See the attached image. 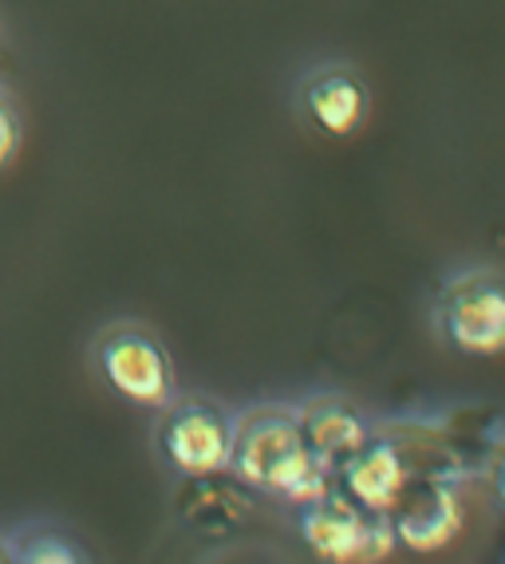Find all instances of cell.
<instances>
[{
	"mask_svg": "<svg viewBox=\"0 0 505 564\" xmlns=\"http://www.w3.org/2000/svg\"><path fill=\"white\" fill-rule=\"evenodd\" d=\"M241 486L261 489L281 501L309 506L327 494V470L312 458L309 438L300 431V414L292 406H253L237 414L234 466Z\"/></svg>",
	"mask_w": 505,
	"mask_h": 564,
	"instance_id": "obj_1",
	"label": "cell"
},
{
	"mask_svg": "<svg viewBox=\"0 0 505 564\" xmlns=\"http://www.w3.org/2000/svg\"><path fill=\"white\" fill-rule=\"evenodd\" d=\"M434 328L459 356H505V276L490 269L450 276L434 301Z\"/></svg>",
	"mask_w": 505,
	"mask_h": 564,
	"instance_id": "obj_2",
	"label": "cell"
},
{
	"mask_svg": "<svg viewBox=\"0 0 505 564\" xmlns=\"http://www.w3.org/2000/svg\"><path fill=\"white\" fill-rule=\"evenodd\" d=\"M237 414L206 399H174L159 423V451L186 481L217 478L234 466Z\"/></svg>",
	"mask_w": 505,
	"mask_h": 564,
	"instance_id": "obj_3",
	"label": "cell"
},
{
	"mask_svg": "<svg viewBox=\"0 0 505 564\" xmlns=\"http://www.w3.org/2000/svg\"><path fill=\"white\" fill-rule=\"evenodd\" d=\"M300 536L304 545L332 564H359L379 561L391 553L395 529L387 513H372L356 498H347L344 489H327L300 513Z\"/></svg>",
	"mask_w": 505,
	"mask_h": 564,
	"instance_id": "obj_4",
	"label": "cell"
},
{
	"mask_svg": "<svg viewBox=\"0 0 505 564\" xmlns=\"http://www.w3.org/2000/svg\"><path fill=\"white\" fill-rule=\"evenodd\" d=\"M99 371L127 403L166 411L174 403V364L170 351L139 324H119L99 339Z\"/></svg>",
	"mask_w": 505,
	"mask_h": 564,
	"instance_id": "obj_5",
	"label": "cell"
},
{
	"mask_svg": "<svg viewBox=\"0 0 505 564\" xmlns=\"http://www.w3.org/2000/svg\"><path fill=\"white\" fill-rule=\"evenodd\" d=\"M395 541L415 553H439L447 549L462 529V501L459 494L442 481H415L402 489L399 501L391 506Z\"/></svg>",
	"mask_w": 505,
	"mask_h": 564,
	"instance_id": "obj_6",
	"label": "cell"
},
{
	"mask_svg": "<svg viewBox=\"0 0 505 564\" xmlns=\"http://www.w3.org/2000/svg\"><path fill=\"white\" fill-rule=\"evenodd\" d=\"M300 107L309 115L316 131L332 134V139H352L367 122L372 111V91H367L364 76L347 64H324L304 76L300 84Z\"/></svg>",
	"mask_w": 505,
	"mask_h": 564,
	"instance_id": "obj_7",
	"label": "cell"
},
{
	"mask_svg": "<svg viewBox=\"0 0 505 564\" xmlns=\"http://www.w3.org/2000/svg\"><path fill=\"white\" fill-rule=\"evenodd\" d=\"M344 478V494L356 498L372 513H391V506L399 501V494L411 486V462L402 458V451L387 438H372L364 451H356L352 458L340 466Z\"/></svg>",
	"mask_w": 505,
	"mask_h": 564,
	"instance_id": "obj_8",
	"label": "cell"
},
{
	"mask_svg": "<svg viewBox=\"0 0 505 564\" xmlns=\"http://www.w3.org/2000/svg\"><path fill=\"white\" fill-rule=\"evenodd\" d=\"M300 431L309 438L312 458L324 466L327 474H336L356 451L372 443V431L344 399H312V403L297 406Z\"/></svg>",
	"mask_w": 505,
	"mask_h": 564,
	"instance_id": "obj_9",
	"label": "cell"
},
{
	"mask_svg": "<svg viewBox=\"0 0 505 564\" xmlns=\"http://www.w3.org/2000/svg\"><path fill=\"white\" fill-rule=\"evenodd\" d=\"M17 561H24V564H75V561H84V553L56 533H32L17 545Z\"/></svg>",
	"mask_w": 505,
	"mask_h": 564,
	"instance_id": "obj_10",
	"label": "cell"
},
{
	"mask_svg": "<svg viewBox=\"0 0 505 564\" xmlns=\"http://www.w3.org/2000/svg\"><path fill=\"white\" fill-rule=\"evenodd\" d=\"M20 151V119L17 107L9 104V95L0 91V170L9 166Z\"/></svg>",
	"mask_w": 505,
	"mask_h": 564,
	"instance_id": "obj_11",
	"label": "cell"
},
{
	"mask_svg": "<svg viewBox=\"0 0 505 564\" xmlns=\"http://www.w3.org/2000/svg\"><path fill=\"white\" fill-rule=\"evenodd\" d=\"M4 561H17V549L4 545V541H0V564H4Z\"/></svg>",
	"mask_w": 505,
	"mask_h": 564,
	"instance_id": "obj_12",
	"label": "cell"
},
{
	"mask_svg": "<svg viewBox=\"0 0 505 564\" xmlns=\"http://www.w3.org/2000/svg\"><path fill=\"white\" fill-rule=\"evenodd\" d=\"M497 489H502V498H505V462H502V474H497Z\"/></svg>",
	"mask_w": 505,
	"mask_h": 564,
	"instance_id": "obj_13",
	"label": "cell"
}]
</instances>
